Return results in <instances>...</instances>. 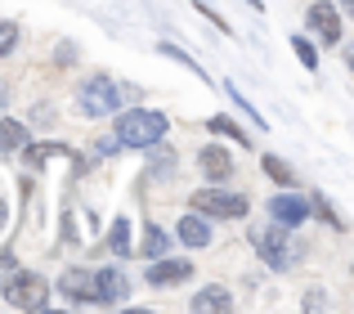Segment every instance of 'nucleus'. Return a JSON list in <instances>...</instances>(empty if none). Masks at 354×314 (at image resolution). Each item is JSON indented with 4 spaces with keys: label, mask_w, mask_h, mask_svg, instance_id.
<instances>
[{
    "label": "nucleus",
    "mask_w": 354,
    "mask_h": 314,
    "mask_svg": "<svg viewBox=\"0 0 354 314\" xmlns=\"http://www.w3.org/2000/svg\"><path fill=\"white\" fill-rule=\"evenodd\" d=\"M166 131H171L166 113H153V108H126V113L117 117V126H113L121 149H148V144L166 140Z\"/></svg>",
    "instance_id": "1"
},
{
    "label": "nucleus",
    "mask_w": 354,
    "mask_h": 314,
    "mask_svg": "<svg viewBox=\"0 0 354 314\" xmlns=\"http://www.w3.org/2000/svg\"><path fill=\"white\" fill-rule=\"evenodd\" d=\"M251 243H256V252H260V261L269 265V270H292L296 265V256H301V243L292 238V229L287 225H269V229H256L251 234Z\"/></svg>",
    "instance_id": "2"
},
{
    "label": "nucleus",
    "mask_w": 354,
    "mask_h": 314,
    "mask_svg": "<svg viewBox=\"0 0 354 314\" xmlns=\"http://www.w3.org/2000/svg\"><path fill=\"white\" fill-rule=\"evenodd\" d=\"M117 108H121V81L104 77V72H95V77L77 90V113L81 117H113Z\"/></svg>",
    "instance_id": "3"
},
{
    "label": "nucleus",
    "mask_w": 354,
    "mask_h": 314,
    "mask_svg": "<svg viewBox=\"0 0 354 314\" xmlns=\"http://www.w3.org/2000/svg\"><path fill=\"white\" fill-rule=\"evenodd\" d=\"M189 202H193L198 216H211V220H242L251 211L247 193H225V189H216V184H211V189H198Z\"/></svg>",
    "instance_id": "4"
},
{
    "label": "nucleus",
    "mask_w": 354,
    "mask_h": 314,
    "mask_svg": "<svg viewBox=\"0 0 354 314\" xmlns=\"http://www.w3.org/2000/svg\"><path fill=\"white\" fill-rule=\"evenodd\" d=\"M5 301L14 310H50V283L32 270H18L5 283Z\"/></svg>",
    "instance_id": "5"
},
{
    "label": "nucleus",
    "mask_w": 354,
    "mask_h": 314,
    "mask_svg": "<svg viewBox=\"0 0 354 314\" xmlns=\"http://www.w3.org/2000/svg\"><path fill=\"white\" fill-rule=\"evenodd\" d=\"M59 292L68 306H99V283H95V270H63L59 274Z\"/></svg>",
    "instance_id": "6"
},
{
    "label": "nucleus",
    "mask_w": 354,
    "mask_h": 314,
    "mask_svg": "<svg viewBox=\"0 0 354 314\" xmlns=\"http://www.w3.org/2000/svg\"><path fill=\"white\" fill-rule=\"evenodd\" d=\"M269 216H274V225L296 229V225H305V220H310V198H301V193L283 189L274 202H269Z\"/></svg>",
    "instance_id": "7"
},
{
    "label": "nucleus",
    "mask_w": 354,
    "mask_h": 314,
    "mask_svg": "<svg viewBox=\"0 0 354 314\" xmlns=\"http://www.w3.org/2000/svg\"><path fill=\"white\" fill-rule=\"evenodd\" d=\"M148 288H180V283L193 279V265L189 261H171V256H157L153 265H148Z\"/></svg>",
    "instance_id": "8"
},
{
    "label": "nucleus",
    "mask_w": 354,
    "mask_h": 314,
    "mask_svg": "<svg viewBox=\"0 0 354 314\" xmlns=\"http://www.w3.org/2000/svg\"><path fill=\"white\" fill-rule=\"evenodd\" d=\"M305 23L319 32L323 45H337L341 41V9L328 5V0H319V5H310V14H305Z\"/></svg>",
    "instance_id": "9"
},
{
    "label": "nucleus",
    "mask_w": 354,
    "mask_h": 314,
    "mask_svg": "<svg viewBox=\"0 0 354 314\" xmlns=\"http://www.w3.org/2000/svg\"><path fill=\"white\" fill-rule=\"evenodd\" d=\"M95 283H99V306H121V301L130 297V283H126V274H121L117 265L95 270Z\"/></svg>",
    "instance_id": "10"
},
{
    "label": "nucleus",
    "mask_w": 354,
    "mask_h": 314,
    "mask_svg": "<svg viewBox=\"0 0 354 314\" xmlns=\"http://www.w3.org/2000/svg\"><path fill=\"white\" fill-rule=\"evenodd\" d=\"M198 166H202V175H207L211 184H225L229 175H234V157L220 149V144H207V149L198 153Z\"/></svg>",
    "instance_id": "11"
},
{
    "label": "nucleus",
    "mask_w": 354,
    "mask_h": 314,
    "mask_svg": "<svg viewBox=\"0 0 354 314\" xmlns=\"http://www.w3.org/2000/svg\"><path fill=\"white\" fill-rule=\"evenodd\" d=\"M175 234H180L184 247H211V238H216V234H211V225H207L202 216H184L180 225H175Z\"/></svg>",
    "instance_id": "12"
},
{
    "label": "nucleus",
    "mask_w": 354,
    "mask_h": 314,
    "mask_svg": "<svg viewBox=\"0 0 354 314\" xmlns=\"http://www.w3.org/2000/svg\"><path fill=\"white\" fill-rule=\"evenodd\" d=\"M193 310H202V314L234 310V297H229V288H220V283H211V288H202L198 297H193Z\"/></svg>",
    "instance_id": "13"
},
{
    "label": "nucleus",
    "mask_w": 354,
    "mask_h": 314,
    "mask_svg": "<svg viewBox=\"0 0 354 314\" xmlns=\"http://www.w3.org/2000/svg\"><path fill=\"white\" fill-rule=\"evenodd\" d=\"M139 256H144V261L171 256V234H166V229H157V225H148L144 229V243H139Z\"/></svg>",
    "instance_id": "14"
},
{
    "label": "nucleus",
    "mask_w": 354,
    "mask_h": 314,
    "mask_svg": "<svg viewBox=\"0 0 354 314\" xmlns=\"http://www.w3.org/2000/svg\"><path fill=\"white\" fill-rule=\"evenodd\" d=\"M157 54H162V59H175V63H180V68H189V72H193V77H198V81H211V72H207V68H202V63H198V59H193V54H189V50H180V45H171V41H162V45H157Z\"/></svg>",
    "instance_id": "15"
},
{
    "label": "nucleus",
    "mask_w": 354,
    "mask_h": 314,
    "mask_svg": "<svg viewBox=\"0 0 354 314\" xmlns=\"http://www.w3.org/2000/svg\"><path fill=\"white\" fill-rule=\"evenodd\" d=\"M108 247H113V256H130V252H135V247H130V220L126 216L113 220V229H108Z\"/></svg>",
    "instance_id": "16"
},
{
    "label": "nucleus",
    "mask_w": 354,
    "mask_h": 314,
    "mask_svg": "<svg viewBox=\"0 0 354 314\" xmlns=\"http://www.w3.org/2000/svg\"><path fill=\"white\" fill-rule=\"evenodd\" d=\"M18 144H27V126H23V122H9V117H0V153L18 149Z\"/></svg>",
    "instance_id": "17"
},
{
    "label": "nucleus",
    "mask_w": 354,
    "mask_h": 314,
    "mask_svg": "<svg viewBox=\"0 0 354 314\" xmlns=\"http://www.w3.org/2000/svg\"><path fill=\"white\" fill-rule=\"evenodd\" d=\"M265 175H269V180H278L283 189H296V171L283 162V157H265Z\"/></svg>",
    "instance_id": "18"
},
{
    "label": "nucleus",
    "mask_w": 354,
    "mask_h": 314,
    "mask_svg": "<svg viewBox=\"0 0 354 314\" xmlns=\"http://www.w3.org/2000/svg\"><path fill=\"white\" fill-rule=\"evenodd\" d=\"M225 95H229V99H234V104L242 108V113H247V122H251V126H256V131H265V117H260V113H256V108H251V104H247V95H242V90L234 86V81H225Z\"/></svg>",
    "instance_id": "19"
},
{
    "label": "nucleus",
    "mask_w": 354,
    "mask_h": 314,
    "mask_svg": "<svg viewBox=\"0 0 354 314\" xmlns=\"http://www.w3.org/2000/svg\"><path fill=\"white\" fill-rule=\"evenodd\" d=\"M50 157H68V144H32L27 149V166H41Z\"/></svg>",
    "instance_id": "20"
},
{
    "label": "nucleus",
    "mask_w": 354,
    "mask_h": 314,
    "mask_svg": "<svg viewBox=\"0 0 354 314\" xmlns=\"http://www.w3.org/2000/svg\"><path fill=\"white\" fill-rule=\"evenodd\" d=\"M144 153H153V175H166V171H171V166H175V153L171 149H166V140H157V144H148V149Z\"/></svg>",
    "instance_id": "21"
},
{
    "label": "nucleus",
    "mask_w": 354,
    "mask_h": 314,
    "mask_svg": "<svg viewBox=\"0 0 354 314\" xmlns=\"http://www.w3.org/2000/svg\"><path fill=\"white\" fill-rule=\"evenodd\" d=\"M310 216H319V220H328V225H332V229H346V225H341V216H337V211H332V202H328V198H323V193H314V198H310Z\"/></svg>",
    "instance_id": "22"
},
{
    "label": "nucleus",
    "mask_w": 354,
    "mask_h": 314,
    "mask_svg": "<svg viewBox=\"0 0 354 314\" xmlns=\"http://www.w3.org/2000/svg\"><path fill=\"white\" fill-rule=\"evenodd\" d=\"M211 131H220V135H229V140H238V144H251V135L242 131V126L234 122V117H211Z\"/></svg>",
    "instance_id": "23"
},
{
    "label": "nucleus",
    "mask_w": 354,
    "mask_h": 314,
    "mask_svg": "<svg viewBox=\"0 0 354 314\" xmlns=\"http://www.w3.org/2000/svg\"><path fill=\"white\" fill-rule=\"evenodd\" d=\"M292 50H296V59H301V68H319V50H314L310 41H305V36H292Z\"/></svg>",
    "instance_id": "24"
},
{
    "label": "nucleus",
    "mask_w": 354,
    "mask_h": 314,
    "mask_svg": "<svg viewBox=\"0 0 354 314\" xmlns=\"http://www.w3.org/2000/svg\"><path fill=\"white\" fill-rule=\"evenodd\" d=\"M14 45H18V23L0 18V59H5V54H14Z\"/></svg>",
    "instance_id": "25"
},
{
    "label": "nucleus",
    "mask_w": 354,
    "mask_h": 314,
    "mask_svg": "<svg viewBox=\"0 0 354 314\" xmlns=\"http://www.w3.org/2000/svg\"><path fill=\"white\" fill-rule=\"evenodd\" d=\"M54 59H59L63 68H72V63H77V45H68V41H63L59 50H54Z\"/></svg>",
    "instance_id": "26"
},
{
    "label": "nucleus",
    "mask_w": 354,
    "mask_h": 314,
    "mask_svg": "<svg viewBox=\"0 0 354 314\" xmlns=\"http://www.w3.org/2000/svg\"><path fill=\"white\" fill-rule=\"evenodd\" d=\"M323 301H328V292H323V288H310V292H305V310H323Z\"/></svg>",
    "instance_id": "27"
},
{
    "label": "nucleus",
    "mask_w": 354,
    "mask_h": 314,
    "mask_svg": "<svg viewBox=\"0 0 354 314\" xmlns=\"http://www.w3.org/2000/svg\"><path fill=\"white\" fill-rule=\"evenodd\" d=\"M113 153H121L117 135H108V140H99V157H113Z\"/></svg>",
    "instance_id": "28"
},
{
    "label": "nucleus",
    "mask_w": 354,
    "mask_h": 314,
    "mask_svg": "<svg viewBox=\"0 0 354 314\" xmlns=\"http://www.w3.org/2000/svg\"><path fill=\"white\" fill-rule=\"evenodd\" d=\"M5 220H9V202L0 198V229H5Z\"/></svg>",
    "instance_id": "29"
},
{
    "label": "nucleus",
    "mask_w": 354,
    "mask_h": 314,
    "mask_svg": "<svg viewBox=\"0 0 354 314\" xmlns=\"http://www.w3.org/2000/svg\"><path fill=\"white\" fill-rule=\"evenodd\" d=\"M5 104H9V90H5V86H0V108H5Z\"/></svg>",
    "instance_id": "30"
},
{
    "label": "nucleus",
    "mask_w": 354,
    "mask_h": 314,
    "mask_svg": "<svg viewBox=\"0 0 354 314\" xmlns=\"http://www.w3.org/2000/svg\"><path fill=\"white\" fill-rule=\"evenodd\" d=\"M247 5H251V9H265V0H247Z\"/></svg>",
    "instance_id": "31"
},
{
    "label": "nucleus",
    "mask_w": 354,
    "mask_h": 314,
    "mask_svg": "<svg viewBox=\"0 0 354 314\" xmlns=\"http://www.w3.org/2000/svg\"><path fill=\"white\" fill-rule=\"evenodd\" d=\"M341 5H346V9H354V0H341Z\"/></svg>",
    "instance_id": "32"
}]
</instances>
